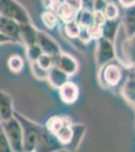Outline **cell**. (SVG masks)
<instances>
[{
    "label": "cell",
    "mask_w": 135,
    "mask_h": 152,
    "mask_svg": "<svg viewBox=\"0 0 135 152\" xmlns=\"http://www.w3.org/2000/svg\"><path fill=\"white\" fill-rule=\"evenodd\" d=\"M66 123H67V122H66V119H64V118H61L58 116L51 117V119H48V122H46V130H48L51 134L56 135L58 133V130L62 128Z\"/></svg>",
    "instance_id": "19"
},
{
    "label": "cell",
    "mask_w": 135,
    "mask_h": 152,
    "mask_svg": "<svg viewBox=\"0 0 135 152\" xmlns=\"http://www.w3.org/2000/svg\"><path fill=\"white\" fill-rule=\"evenodd\" d=\"M41 54H43V51L38 43L26 46V56L30 62H35Z\"/></svg>",
    "instance_id": "24"
},
{
    "label": "cell",
    "mask_w": 135,
    "mask_h": 152,
    "mask_svg": "<svg viewBox=\"0 0 135 152\" xmlns=\"http://www.w3.org/2000/svg\"><path fill=\"white\" fill-rule=\"evenodd\" d=\"M122 95L129 104H135V78L128 79L122 87Z\"/></svg>",
    "instance_id": "18"
},
{
    "label": "cell",
    "mask_w": 135,
    "mask_h": 152,
    "mask_svg": "<svg viewBox=\"0 0 135 152\" xmlns=\"http://www.w3.org/2000/svg\"><path fill=\"white\" fill-rule=\"evenodd\" d=\"M13 116L16 118L17 121L20 123L22 128V145L23 151H35L40 140L43 134V129L40 126L34 124L33 122L29 121L28 119L24 118L22 115L18 113H13Z\"/></svg>",
    "instance_id": "1"
},
{
    "label": "cell",
    "mask_w": 135,
    "mask_h": 152,
    "mask_svg": "<svg viewBox=\"0 0 135 152\" xmlns=\"http://www.w3.org/2000/svg\"><path fill=\"white\" fill-rule=\"evenodd\" d=\"M119 23L117 19L114 20H106V23L103 26V37L108 40L114 42L115 37L117 35V31L119 28Z\"/></svg>",
    "instance_id": "17"
},
{
    "label": "cell",
    "mask_w": 135,
    "mask_h": 152,
    "mask_svg": "<svg viewBox=\"0 0 135 152\" xmlns=\"http://www.w3.org/2000/svg\"><path fill=\"white\" fill-rule=\"evenodd\" d=\"M78 39L84 44H88L92 41V38L90 36V33H89V28H81V31H80V34H79V37Z\"/></svg>",
    "instance_id": "30"
},
{
    "label": "cell",
    "mask_w": 135,
    "mask_h": 152,
    "mask_svg": "<svg viewBox=\"0 0 135 152\" xmlns=\"http://www.w3.org/2000/svg\"><path fill=\"white\" fill-rule=\"evenodd\" d=\"M36 43L40 47L43 53L51 55L53 58L56 57L61 53L60 47L56 44V42L53 40L51 37H48L46 34L43 33V31H38V42Z\"/></svg>",
    "instance_id": "7"
},
{
    "label": "cell",
    "mask_w": 135,
    "mask_h": 152,
    "mask_svg": "<svg viewBox=\"0 0 135 152\" xmlns=\"http://www.w3.org/2000/svg\"><path fill=\"white\" fill-rule=\"evenodd\" d=\"M7 43H16V42L14 41L13 39L9 38V37L5 36L4 34H2L1 31H0V45H1V44H7Z\"/></svg>",
    "instance_id": "34"
},
{
    "label": "cell",
    "mask_w": 135,
    "mask_h": 152,
    "mask_svg": "<svg viewBox=\"0 0 135 152\" xmlns=\"http://www.w3.org/2000/svg\"><path fill=\"white\" fill-rule=\"evenodd\" d=\"M107 0H93V11H104Z\"/></svg>",
    "instance_id": "32"
},
{
    "label": "cell",
    "mask_w": 135,
    "mask_h": 152,
    "mask_svg": "<svg viewBox=\"0 0 135 152\" xmlns=\"http://www.w3.org/2000/svg\"><path fill=\"white\" fill-rule=\"evenodd\" d=\"M94 13V24L99 26H103L106 23V18H105L103 11H93Z\"/></svg>",
    "instance_id": "31"
},
{
    "label": "cell",
    "mask_w": 135,
    "mask_h": 152,
    "mask_svg": "<svg viewBox=\"0 0 135 152\" xmlns=\"http://www.w3.org/2000/svg\"><path fill=\"white\" fill-rule=\"evenodd\" d=\"M41 20L48 28H53L58 24V15L53 10L45 11L41 14Z\"/></svg>",
    "instance_id": "20"
},
{
    "label": "cell",
    "mask_w": 135,
    "mask_h": 152,
    "mask_svg": "<svg viewBox=\"0 0 135 152\" xmlns=\"http://www.w3.org/2000/svg\"><path fill=\"white\" fill-rule=\"evenodd\" d=\"M103 13H104L107 20H114V19L118 18L119 16V8L115 3L108 2Z\"/></svg>",
    "instance_id": "23"
},
{
    "label": "cell",
    "mask_w": 135,
    "mask_h": 152,
    "mask_svg": "<svg viewBox=\"0 0 135 152\" xmlns=\"http://www.w3.org/2000/svg\"><path fill=\"white\" fill-rule=\"evenodd\" d=\"M11 147L6 137V134L3 130L1 123H0V152H10Z\"/></svg>",
    "instance_id": "27"
},
{
    "label": "cell",
    "mask_w": 135,
    "mask_h": 152,
    "mask_svg": "<svg viewBox=\"0 0 135 152\" xmlns=\"http://www.w3.org/2000/svg\"><path fill=\"white\" fill-rule=\"evenodd\" d=\"M46 79L53 88H58V89L63 84H65L69 80V75L64 72L62 69H60L56 65H53L48 70Z\"/></svg>",
    "instance_id": "10"
},
{
    "label": "cell",
    "mask_w": 135,
    "mask_h": 152,
    "mask_svg": "<svg viewBox=\"0 0 135 152\" xmlns=\"http://www.w3.org/2000/svg\"><path fill=\"white\" fill-rule=\"evenodd\" d=\"M31 71H32V74L35 78L40 80H45L46 79V76H48V70L41 68L40 66L36 62H31Z\"/></svg>",
    "instance_id": "26"
},
{
    "label": "cell",
    "mask_w": 135,
    "mask_h": 152,
    "mask_svg": "<svg viewBox=\"0 0 135 152\" xmlns=\"http://www.w3.org/2000/svg\"><path fill=\"white\" fill-rule=\"evenodd\" d=\"M64 3L72 7L74 10L77 12H79L83 8V6H84V1L83 0H65Z\"/></svg>",
    "instance_id": "29"
},
{
    "label": "cell",
    "mask_w": 135,
    "mask_h": 152,
    "mask_svg": "<svg viewBox=\"0 0 135 152\" xmlns=\"http://www.w3.org/2000/svg\"><path fill=\"white\" fill-rule=\"evenodd\" d=\"M0 31L5 36L13 39L15 42L20 41V28L19 23L12 18L0 16Z\"/></svg>",
    "instance_id": "6"
},
{
    "label": "cell",
    "mask_w": 135,
    "mask_h": 152,
    "mask_svg": "<svg viewBox=\"0 0 135 152\" xmlns=\"http://www.w3.org/2000/svg\"><path fill=\"white\" fill-rule=\"evenodd\" d=\"M56 65L65 73H67L69 76L74 75L79 69V64L77 60L72 56L64 53H60L56 56Z\"/></svg>",
    "instance_id": "9"
},
{
    "label": "cell",
    "mask_w": 135,
    "mask_h": 152,
    "mask_svg": "<svg viewBox=\"0 0 135 152\" xmlns=\"http://www.w3.org/2000/svg\"><path fill=\"white\" fill-rule=\"evenodd\" d=\"M19 28H20V41H22L26 46L32 45L38 42V31L30 23L19 24Z\"/></svg>",
    "instance_id": "12"
},
{
    "label": "cell",
    "mask_w": 135,
    "mask_h": 152,
    "mask_svg": "<svg viewBox=\"0 0 135 152\" xmlns=\"http://www.w3.org/2000/svg\"><path fill=\"white\" fill-rule=\"evenodd\" d=\"M89 33L90 36L92 38V40H99L100 38L103 37V26H96V24H93L92 26L89 28Z\"/></svg>",
    "instance_id": "28"
},
{
    "label": "cell",
    "mask_w": 135,
    "mask_h": 152,
    "mask_svg": "<svg viewBox=\"0 0 135 152\" xmlns=\"http://www.w3.org/2000/svg\"><path fill=\"white\" fill-rule=\"evenodd\" d=\"M56 13L58 15V18H60L65 23H70V21L76 20L78 12L75 11L72 7L67 5L66 3L60 4V6L58 7V9L56 10Z\"/></svg>",
    "instance_id": "15"
},
{
    "label": "cell",
    "mask_w": 135,
    "mask_h": 152,
    "mask_svg": "<svg viewBox=\"0 0 135 152\" xmlns=\"http://www.w3.org/2000/svg\"><path fill=\"white\" fill-rule=\"evenodd\" d=\"M1 125L6 134L9 144H10L11 151L14 152L23 151L22 128H21V125L17 121L16 118L13 116L11 119L6 120V121H2Z\"/></svg>",
    "instance_id": "2"
},
{
    "label": "cell",
    "mask_w": 135,
    "mask_h": 152,
    "mask_svg": "<svg viewBox=\"0 0 135 152\" xmlns=\"http://www.w3.org/2000/svg\"><path fill=\"white\" fill-rule=\"evenodd\" d=\"M35 62L38 63V66H40L41 68H43V69H45V70H48L51 66L53 65V57H51V55H48V54L43 53Z\"/></svg>",
    "instance_id": "25"
},
{
    "label": "cell",
    "mask_w": 135,
    "mask_h": 152,
    "mask_svg": "<svg viewBox=\"0 0 135 152\" xmlns=\"http://www.w3.org/2000/svg\"><path fill=\"white\" fill-rule=\"evenodd\" d=\"M100 69H101L102 81L107 86H116L121 81L122 70L118 65L108 63Z\"/></svg>",
    "instance_id": "5"
},
{
    "label": "cell",
    "mask_w": 135,
    "mask_h": 152,
    "mask_svg": "<svg viewBox=\"0 0 135 152\" xmlns=\"http://www.w3.org/2000/svg\"><path fill=\"white\" fill-rule=\"evenodd\" d=\"M58 94H60L61 99L65 104H71L77 102L80 94V90L76 83L71 82L68 80L65 84H63L62 86L58 88Z\"/></svg>",
    "instance_id": "8"
},
{
    "label": "cell",
    "mask_w": 135,
    "mask_h": 152,
    "mask_svg": "<svg viewBox=\"0 0 135 152\" xmlns=\"http://www.w3.org/2000/svg\"><path fill=\"white\" fill-rule=\"evenodd\" d=\"M0 16H1V15H0Z\"/></svg>",
    "instance_id": "37"
},
{
    "label": "cell",
    "mask_w": 135,
    "mask_h": 152,
    "mask_svg": "<svg viewBox=\"0 0 135 152\" xmlns=\"http://www.w3.org/2000/svg\"><path fill=\"white\" fill-rule=\"evenodd\" d=\"M56 140L63 145H69L72 143L73 137H74V129L72 124L66 123L64 126L58 131L56 135Z\"/></svg>",
    "instance_id": "14"
},
{
    "label": "cell",
    "mask_w": 135,
    "mask_h": 152,
    "mask_svg": "<svg viewBox=\"0 0 135 152\" xmlns=\"http://www.w3.org/2000/svg\"><path fill=\"white\" fill-rule=\"evenodd\" d=\"M7 66H8L9 70L12 71L13 73H19L23 69L24 62L21 57H19L17 55H13L11 57H9Z\"/></svg>",
    "instance_id": "21"
},
{
    "label": "cell",
    "mask_w": 135,
    "mask_h": 152,
    "mask_svg": "<svg viewBox=\"0 0 135 152\" xmlns=\"http://www.w3.org/2000/svg\"><path fill=\"white\" fill-rule=\"evenodd\" d=\"M13 102L12 97L7 92L0 90V119L6 121L13 117Z\"/></svg>",
    "instance_id": "11"
},
{
    "label": "cell",
    "mask_w": 135,
    "mask_h": 152,
    "mask_svg": "<svg viewBox=\"0 0 135 152\" xmlns=\"http://www.w3.org/2000/svg\"><path fill=\"white\" fill-rule=\"evenodd\" d=\"M0 15L14 19L19 24L30 23L26 9L16 0H0Z\"/></svg>",
    "instance_id": "3"
},
{
    "label": "cell",
    "mask_w": 135,
    "mask_h": 152,
    "mask_svg": "<svg viewBox=\"0 0 135 152\" xmlns=\"http://www.w3.org/2000/svg\"><path fill=\"white\" fill-rule=\"evenodd\" d=\"M116 58L115 46L112 41L108 39L100 38L97 40V49H96V64L99 68L110 63Z\"/></svg>",
    "instance_id": "4"
},
{
    "label": "cell",
    "mask_w": 135,
    "mask_h": 152,
    "mask_svg": "<svg viewBox=\"0 0 135 152\" xmlns=\"http://www.w3.org/2000/svg\"><path fill=\"white\" fill-rule=\"evenodd\" d=\"M50 2H53V3H58V4H62L65 2V0H50Z\"/></svg>",
    "instance_id": "35"
},
{
    "label": "cell",
    "mask_w": 135,
    "mask_h": 152,
    "mask_svg": "<svg viewBox=\"0 0 135 152\" xmlns=\"http://www.w3.org/2000/svg\"><path fill=\"white\" fill-rule=\"evenodd\" d=\"M0 123H1V119H0Z\"/></svg>",
    "instance_id": "36"
},
{
    "label": "cell",
    "mask_w": 135,
    "mask_h": 152,
    "mask_svg": "<svg viewBox=\"0 0 135 152\" xmlns=\"http://www.w3.org/2000/svg\"><path fill=\"white\" fill-rule=\"evenodd\" d=\"M122 28L128 38L135 35V5L126 8L122 18Z\"/></svg>",
    "instance_id": "13"
},
{
    "label": "cell",
    "mask_w": 135,
    "mask_h": 152,
    "mask_svg": "<svg viewBox=\"0 0 135 152\" xmlns=\"http://www.w3.org/2000/svg\"><path fill=\"white\" fill-rule=\"evenodd\" d=\"M118 2L124 8H129L135 5V0H118Z\"/></svg>",
    "instance_id": "33"
},
{
    "label": "cell",
    "mask_w": 135,
    "mask_h": 152,
    "mask_svg": "<svg viewBox=\"0 0 135 152\" xmlns=\"http://www.w3.org/2000/svg\"><path fill=\"white\" fill-rule=\"evenodd\" d=\"M76 20L78 21L81 28H89L90 26H92L94 24V13H93V10L82 8L78 12Z\"/></svg>",
    "instance_id": "16"
},
{
    "label": "cell",
    "mask_w": 135,
    "mask_h": 152,
    "mask_svg": "<svg viewBox=\"0 0 135 152\" xmlns=\"http://www.w3.org/2000/svg\"><path fill=\"white\" fill-rule=\"evenodd\" d=\"M81 31V26L78 23L77 20H73L70 23H67L65 26V31L66 35L71 39H78Z\"/></svg>",
    "instance_id": "22"
}]
</instances>
